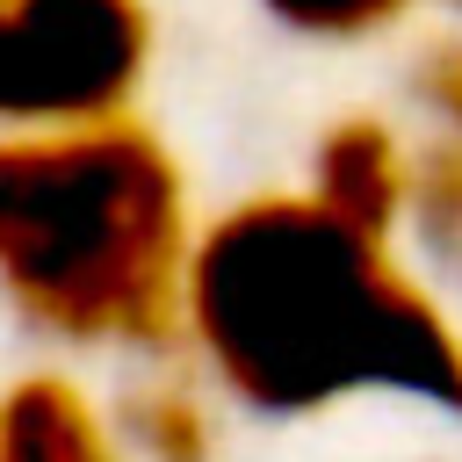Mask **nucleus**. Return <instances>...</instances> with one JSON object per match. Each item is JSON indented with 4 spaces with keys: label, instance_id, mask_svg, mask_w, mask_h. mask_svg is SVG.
Returning a JSON list of instances; mask_svg holds the SVG:
<instances>
[{
    "label": "nucleus",
    "instance_id": "4",
    "mask_svg": "<svg viewBox=\"0 0 462 462\" xmlns=\"http://www.w3.org/2000/svg\"><path fill=\"white\" fill-rule=\"evenodd\" d=\"M310 202H325L339 224L368 231V238H390V224L411 209V159L397 152V137L375 123V116H339L325 137H318V159H310Z\"/></svg>",
    "mask_w": 462,
    "mask_h": 462
},
{
    "label": "nucleus",
    "instance_id": "7",
    "mask_svg": "<svg viewBox=\"0 0 462 462\" xmlns=\"http://www.w3.org/2000/svg\"><path fill=\"white\" fill-rule=\"evenodd\" d=\"M411 224H419V245L462 282V137H448V144H433L419 159Z\"/></svg>",
    "mask_w": 462,
    "mask_h": 462
},
{
    "label": "nucleus",
    "instance_id": "2",
    "mask_svg": "<svg viewBox=\"0 0 462 462\" xmlns=\"http://www.w3.org/2000/svg\"><path fill=\"white\" fill-rule=\"evenodd\" d=\"M188 195L173 152L123 123L0 137V296L72 346H166L188 325Z\"/></svg>",
    "mask_w": 462,
    "mask_h": 462
},
{
    "label": "nucleus",
    "instance_id": "8",
    "mask_svg": "<svg viewBox=\"0 0 462 462\" xmlns=\"http://www.w3.org/2000/svg\"><path fill=\"white\" fill-rule=\"evenodd\" d=\"M404 7L411 0H267V14L303 36H368V29L397 22Z\"/></svg>",
    "mask_w": 462,
    "mask_h": 462
},
{
    "label": "nucleus",
    "instance_id": "1",
    "mask_svg": "<svg viewBox=\"0 0 462 462\" xmlns=\"http://www.w3.org/2000/svg\"><path fill=\"white\" fill-rule=\"evenodd\" d=\"M188 332L209 375L267 419L346 397H411L462 419V332L383 238L310 195H253L195 238Z\"/></svg>",
    "mask_w": 462,
    "mask_h": 462
},
{
    "label": "nucleus",
    "instance_id": "6",
    "mask_svg": "<svg viewBox=\"0 0 462 462\" xmlns=\"http://www.w3.org/2000/svg\"><path fill=\"white\" fill-rule=\"evenodd\" d=\"M123 433L144 462H209V419L188 390H137L123 397Z\"/></svg>",
    "mask_w": 462,
    "mask_h": 462
},
{
    "label": "nucleus",
    "instance_id": "9",
    "mask_svg": "<svg viewBox=\"0 0 462 462\" xmlns=\"http://www.w3.org/2000/svg\"><path fill=\"white\" fill-rule=\"evenodd\" d=\"M419 87H426V101H433L448 123H462V51H440V58L419 72Z\"/></svg>",
    "mask_w": 462,
    "mask_h": 462
},
{
    "label": "nucleus",
    "instance_id": "5",
    "mask_svg": "<svg viewBox=\"0 0 462 462\" xmlns=\"http://www.w3.org/2000/svg\"><path fill=\"white\" fill-rule=\"evenodd\" d=\"M0 462H116V448L72 383L29 375L0 404Z\"/></svg>",
    "mask_w": 462,
    "mask_h": 462
},
{
    "label": "nucleus",
    "instance_id": "3",
    "mask_svg": "<svg viewBox=\"0 0 462 462\" xmlns=\"http://www.w3.org/2000/svg\"><path fill=\"white\" fill-rule=\"evenodd\" d=\"M144 58L137 0H0V123L22 137L123 123Z\"/></svg>",
    "mask_w": 462,
    "mask_h": 462
}]
</instances>
